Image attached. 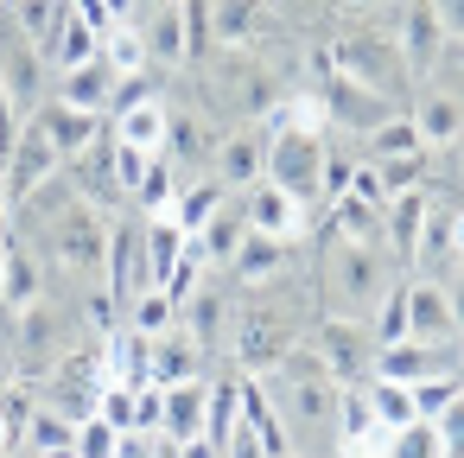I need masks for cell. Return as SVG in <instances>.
<instances>
[{"instance_id": "7bdbcfd3", "label": "cell", "mask_w": 464, "mask_h": 458, "mask_svg": "<svg viewBox=\"0 0 464 458\" xmlns=\"http://www.w3.org/2000/svg\"><path fill=\"white\" fill-rule=\"evenodd\" d=\"M458 395H464V375H458V369L426 375V382H413V414H420V420H432V414H439L445 401H458Z\"/></svg>"}, {"instance_id": "bcb514c9", "label": "cell", "mask_w": 464, "mask_h": 458, "mask_svg": "<svg viewBox=\"0 0 464 458\" xmlns=\"http://www.w3.org/2000/svg\"><path fill=\"white\" fill-rule=\"evenodd\" d=\"M432 426H439V458H464V395L445 401V407L432 414Z\"/></svg>"}, {"instance_id": "9a60e30c", "label": "cell", "mask_w": 464, "mask_h": 458, "mask_svg": "<svg viewBox=\"0 0 464 458\" xmlns=\"http://www.w3.org/2000/svg\"><path fill=\"white\" fill-rule=\"evenodd\" d=\"M33 122H39V134L58 147V160H77V153H90V147L102 141V115L71 109V102H58V96H45V109H39Z\"/></svg>"}, {"instance_id": "ee69618b", "label": "cell", "mask_w": 464, "mask_h": 458, "mask_svg": "<svg viewBox=\"0 0 464 458\" xmlns=\"http://www.w3.org/2000/svg\"><path fill=\"white\" fill-rule=\"evenodd\" d=\"M109 160H115V185H121V198H134L140 179H147V166H153V153H147V147H128V141H109Z\"/></svg>"}, {"instance_id": "277c9868", "label": "cell", "mask_w": 464, "mask_h": 458, "mask_svg": "<svg viewBox=\"0 0 464 458\" xmlns=\"http://www.w3.org/2000/svg\"><path fill=\"white\" fill-rule=\"evenodd\" d=\"M350 77V83H362V90H375V96H388V102H401V90L413 83L407 77V64H401V45L394 39H382V33H350L331 58H324V77ZM407 109V102H401Z\"/></svg>"}, {"instance_id": "db71d44e", "label": "cell", "mask_w": 464, "mask_h": 458, "mask_svg": "<svg viewBox=\"0 0 464 458\" xmlns=\"http://www.w3.org/2000/svg\"><path fill=\"white\" fill-rule=\"evenodd\" d=\"M458 179H464V147H458Z\"/></svg>"}, {"instance_id": "484cf974", "label": "cell", "mask_w": 464, "mask_h": 458, "mask_svg": "<svg viewBox=\"0 0 464 458\" xmlns=\"http://www.w3.org/2000/svg\"><path fill=\"white\" fill-rule=\"evenodd\" d=\"M109 90H115V71H109L102 58H90V64H77V71H58V83H52L58 102L90 109V115H109Z\"/></svg>"}, {"instance_id": "60d3db41", "label": "cell", "mask_w": 464, "mask_h": 458, "mask_svg": "<svg viewBox=\"0 0 464 458\" xmlns=\"http://www.w3.org/2000/svg\"><path fill=\"white\" fill-rule=\"evenodd\" d=\"M121 452H128V433L115 420H102V414L77 420V458H121Z\"/></svg>"}, {"instance_id": "e0dca14e", "label": "cell", "mask_w": 464, "mask_h": 458, "mask_svg": "<svg viewBox=\"0 0 464 458\" xmlns=\"http://www.w3.org/2000/svg\"><path fill=\"white\" fill-rule=\"evenodd\" d=\"M204 401H210V375H191V382L160 388V433H166L172 445L198 439V433H204Z\"/></svg>"}, {"instance_id": "9f6ffc18", "label": "cell", "mask_w": 464, "mask_h": 458, "mask_svg": "<svg viewBox=\"0 0 464 458\" xmlns=\"http://www.w3.org/2000/svg\"><path fill=\"white\" fill-rule=\"evenodd\" d=\"M134 7H160V0H134Z\"/></svg>"}, {"instance_id": "3957f363", "label": "cell", "mask_w": 464, "mask_h": 458, "mask_svg": "<svg viewBox=\"0 0 464 458\" xmlns=\"http://www.w3.org/2000/svg\"><path fill=\"white\" fill-rule=\"evenodd\" d=\"M299 344V325L274 306V299H255V306H236V325H229V356L242 375H267L286 350Z\"/></svg>"}, {"instance_id": "1f68e13d", "label": "cell", "mask_w": 464, "mask_h": 458, "mask_svg": "<svg viewBox=\"0 0 464 458\" xmlns=\"http://www.w3.org/2000/svg\"><path fill=\"white\" fill-rule=\"evenodd\" d=\"M362 147H369L362 160H401V153H432V147L420 141V128H413V115H407V109H394V115H388L382 128H369V134H362Z\"/></svg>"}, {"instance_id": "5b68a950", "label": "cell", "mask_w": 464, "mask_h": 458, "mask_svg": "<svg viewBox=\"0 0 464 458\" xmlns=\"http://www.w3.org/2000/svg\"><path fill=\"white\" fill-rule=\"evenodd\" d=\"M267 179L312 210L318 204V179H324V134H305V128L280 122L274 141H267Z\"/></svg>"}, {"instance_id": "7c38bea8", "label": "cell", "mask_w": 464, "mask_h": 458, "mask_svg": "<svg viewBox=\"0 0 464 458\" xmlns=\"http://www.w3.org/2000/svg\"><path fill=\"white\" fill-rule=\"evenodd\" d=\"M236 198H242L248 229H261V236H286V242H293V236L305 229V217H312V210H305L293 191H280L274 179H255V185H248V191H236Z\"/></svg>"}, {"instance_id": "44dd1931", "label": "cell", "mask_w": 464, "mask_h": 458, "mask_svg": "<svg viewBox=\"0 0 464 458\" xmlns=\"http://www.w3.org/2000/svg\"><path fill=\"white\" fill-rule=\"evenodd\" d=\"M407 115H413L426 147H458L464 141V96H451V90H426Z\"/></svg>"}, {"instance_id": "4fadbf2b", "label": "cell", "mask_w": 464, "mask_h": 458, "mask_svg": "<svg viewBox=\"0 0 464 458\" xmlns=\"http://www.w3.org/2000/svg\"><path fill=\"white\" fill-rule=\"evenodd\" d=\"M394 45H401V64H407L413 83H426V77L439 71V52H445L451 39H445L439 20H432V0H407V20H401Z\"/></svg>"}, {"instance_id": "e575fe53", "label": "cell", "mask_w": 464, "mask_h": 458, "mask_svg": "<svg viewBox=\"0 0 464 458\" xmlns=\"http://www.w3.org/2000/svg\"><path fill=\"white\" fill-rule=\"evenodd\" d=\"M102 64H109L115 77H140V71H153V58H147V39H140V26L115 20V26L102 33Z\"/></svg>"}, {"instance_id": "30bf717a", "label": "cell", "mask_w": 464, "mask_h": 458, "mask_svg": "<svg viewBox=\"0 0 464 458\" xmlns=\"http://www.w3.org/2000/svg\"><path fill=\"white\" fill-rule=\"evenodd\" d=\"M267 141H274V128H261V122L223 134L217 141V160H210V179L223 191H248L255 179H267Z\"/></svg>"}, {"instance_id": "f5cc1de1", "label": "cell", "mask_w": 464, "mask_h": 458, "mask_svg": "<svg viewBox=\"0 0 464 458\" xmlns=\"http://www.w3.org/2000/svg\"><path fill=\"white\" fill-rule=\"evenodd\" d=\"M451 248H458V268H464V242H451Z\"/></svg>"}, {"instance_id": "f1b7e54d", "label": "cell", "mask_w": 464, "mask_h": 458, "mask_svg": "<svg viewBox=\"0 0 464 458\" xmlns=\"http://www.w3.org/2000/svg\"><path fill=\"white\" fill-rule=\"evenodd\" d=\"M166 134H172V115H166V102H160V96H147V102H134V109H121V115H115V141H128V147L160 153V147H166Z\"/></svg>"}, {"instance_id": "8d00e7d4", "label": "cell", "mask_w": 464, "mask_h": 458, "mask_svg": "<svg viewBox=\"0 0 464 458\" xmlns=\"http://www.w3.org/2000/svg\"><path fill=\"white\" fill-rule=\"evenodd\" d=\"M128 325L147 331V337H166V331L179 325V299H172L166 287H140V293L128 299Z\"/></svg>"}, {"instance_id": "603a6c76", "label": "cell", "mask_w": 464, "mask_h": 458, "mask_svg": "<svg viewBox=\"0 0 464 458\" xmlns=\"http://www.w3.org/2000/svg\"><path fill=\"white\" fill-rule=\"evenodd\" d=\"M229 268H236V280L261 287V280H274V274L293 268V242H286V236H261V229H248L242 248L229 255Z\"/></svg>"}, {"instance_id": "ba28073f", "label": "cell", "mask_w": 464, "mask_h": 458, "mask_svg": "<svg viewBox=\"0 0 464 458\" xmlns=\"http://www.w3.org/2000/svg\"><path fill=\"white\" fill-rule=\"evenodd\" d=\"M426 223H432V191H401V198H388V210H382V248L394 255V268L401 274H413L420 268V242H426Z\"/></svg>"}, {"instance_id": "4316f807", "label": "cell", "mask_w": 464, "mask_h": 458, "mask_svg": "<svg viewBox=\"0 0 464 458\" xmlns=\"http://www.w3.org/2000/svg\"><path fill=\"white\" fill-rule=\"evenodd\" d=\"M14 325H20V356H26V363H45V356L64 344V318H58V306H52V299L20 306V312H14ZM52 363H58V356H52Z\"/></svg>"}, {"instance_id": "6f0895ef", "label": "cell", "mask_w": 464, "mask_h": 458, "mask_svg": "<svg viewBox=\"0 0 464 458\" xmlns=\"http://www.w3.org/2000/svg\"><path fill=\"white\" fill-rule=\"evenodd\" d=\"M7 7H14V0H7Z\"/></svg>"}, {"instance_id": "d4e9b609", "label": "cell", "mask_w": 464, "mask_h": 458, "mask_svg": "<svg viewBox=\"0 0 464 458\" xmlns=\"http://www.w3.org/2000/svg\"><path fill=\"white\" fill-rule=\"evenodd\" d=\"M204 350H198V337L191 331H166V337H153V356H147V382H160V388H172V382H191V375H204V363H198Z\"/></svg>"}, {"instance_id": "ab89813d", "label": "cell", "mask_w": 464, "mask_h": 458, "mask_svg": "<svg viewBox=\"0 0 464 458\" xmlns=\"http://www.w3.org/2000/svg\"><path fill=\"white\" fill-rule=\"evenodd\" d=\"M26 420H33V395L14 382L7 395H0V458H7V452H26Z\"/></svg>"}, {"instance_id": "4dcf8cb0", "label": "cell", "mask_w": 464, "mask_h": 458, "mask_svg": "<svg viewBox=\"0 0 464 458\" xmlns=\"http://www.w3.org/2000/svg\"><path fill=\"white\" fill-rule=\"evenodd\" d=\"M223 198H229V191H223V185H217V179H185V185H179V198H172V210H166V217H172V223H179V229H185V236H191V229H204V223H210V217H217V210H223Z\"/></svg>"}, {"instance_id": "11a10c76", "label": "cell", "mask_w": 464, "mask_h": 458, "mask_svg": "<svg viewBox=\"0 0 464 458\" xmlns=\"http://www.w3.org/2000/svg\"><path fill=\"white\" fill-rule=\"evenodd\" d=\"M458 369H464V337H458Z\"/></svg>"}, {"instance_id": "f6af8a7d", "label": "cell", "mask_w": 464, "mask_h": 458, "mask_svg": "<svg viewBox=\"0 0 464 458\" xmlns=\"http://www.w3.org/2000/svg\"><path fill=\"white\" fill-rule=\"evenodd\" d=\"M369 331H375V344H394V337H407V293H401V280H394V293L369 312Z\"/></svg>"}, {"instance_id": "f35d334b", "label": "cell", "mask_w": 464, "mask_h": 458, "mask_svg": "<svg viewBox=\"0 0 464 458\" xmlns=\"http://www.w3.org/2000/svg\"><path fill=\"white\" fill-rule=\"evenodd\" d=\"M179 166L166 160V153H153V166H147V179H140V191H134V204H147V217H166L172 210V198H179Z\"/></svg>"}, {"instance_id": "5bb4252c", "label": "cell", "mask_w": 464, "mask_h": 458, "mask_svg": "<svg viewBox=\"0 0 464 458\" xmlns=\"http://www.w3.org/2000/svg\"><path fill=\"white\" fill-rule=\"evenodd\" d=\"M401 293H407V337H420V344H445V337H458V325H451V299H445L439 280L407 274Z\"/></svg>"}, {"instance_id": "8992f818", "label": "cell", "mask_w": 464, "mask_h": 458, "mask_svg": "<svg viewBox=\"0 0 464 458\" xmlns=\"http://www.w3.org/2000/svg\"><path fill=\"white\" fill-rule=\"evenodd\" d=\"M312 350H318V363L350 388V382H369L375 375V331L362 325V318H343V312H324L318 325H312Z\"/></svg>"}, {"instance_id": "d590c367", "label": "cell", "mask_w": 464, "mask_h": 458, "mask_svg": "<svg viewBox=\"0 0 464 458\" xmlns=\"http://www.w3.org/2000/svg\"><path fill=\"white\" fill-rule=\"evenodd\" d=\"M236 426H242V375H223L210 382V401H204V439L223 445Z\"/></svg>"}, {"instance_id": "cb8c5ba5", "label": "cell", "mask_w": 464, "mask_h": 458, "mask_svg": "<svg viewBox=\"0 0 464 458\" xmlns=\"http://www.w3.org/2000/svg\"><path fill=\"white\" fill-rule=\"evenodd\" d=\"M147 356H153V337L147 331H102V382H128L140 388L147 382Z\"/></svg>"}, {"instance_id": "816d5d0a", "label": "cell", "mask_w": 464, "mask_h": 458, "mask_svg": "<svg viewBox=\"0 0 464 458\" xmlns=\"http://www.w3.org/2000/svg\"><path fill=\"white\" fill-rule=\"evenodd\" d=\"M179 458H223V445H210V439L198 433V439H185V445H179Z\"/></svg>"}, {"instance_id": "74e56055", "label": "cell", "mask_w": 464, "mask_h": 458, "mask_svg": "<svg viewBox=\"0 0 464 458\" xmlns=\"http://www.w3.org/2000/svg\"><path fill=\"white\" fill-rule=\"evenodd\" d=\"M362 395H369V407H375V420L394 433V426H407V420H420L413 414V388L407 382H388V375H369L362 382Z\"/></svg>"}, {"instance_id": "2e32d148", "label": "cell", "mask_w": 464, "mask_h": 458, "mask_svg": "<svg viewBox=\"0 0 464 458\" xmlns=\"http://www.w3.org/2000/svg\"><path fill=\"white\" fill-rule=\"evenodd\" d=\"M140 229L147 223H109V236H102V287L121 306L140 293Z\"/></svg>"}, {"instance_id": "f546056e", "label": "cell", "mask_w": 464, "mask_h": 458, "mask_svg": "<svg viewBox=\"0 0 464 458\" xmlns=\"http://www.w3.org/2000/svg\"><path fill=\"white\" fill-rule=\"evenodd\" d=\"M64 20H71V0H14V26H20L45 58H52V45H58Z\"/></svg>"}, {"instance_id": "d6a6232c", "label": "cell", "mask_w": 464, "mask_h": 458, "mask_svg": "<svg viewBox=\"0 0 464 458\" xmlns=\"http://www.w3.org/2000/svg\"><path fill=\"white\" fill-rule=\"evenodd\" d=\"M324 236H343V242H382V204H362V198H331V223Z\"/></svg>"}, {"instance_id": "7dc6e473", "label": "cell", "mask_w": 464, "mask_h": 458, "mask_svg": "<svg viewBox=\"0 0 464 458\" xmlns=\"http://www.w3.org/2000/svg\"><path fill=\"white\" fill-rule=\"evenodd\" d=\"M20 109H14V96H7V83H0V166H7V153H14V141H20Z\"/></svg>"}, {"instance_id": "681fc988", "label": "cell", "mask_w": 464, "mask_h": 458, "mask_svg": "<svg viewBox=\"0 0 464 458\" xmlns=\"http://www.w3.org/2000/svg\"><path fill=\"white\" fill-rule=\"evenodd\" d=\"M223 458H274V452H267V445H261L248 426H236V433L223 439Z\"/></svg>"}, {"instance_id": "836d02e7", "label": "cell", "mask_w": 464, "mask_h": 458, "mask_svg": "<svg viewBox=\"0 0 464 458\" xmlns=\"http://www.w3.org/2000/svg\"><path fill=\"white\" fill-rule=\"evenodd\" d=\"M52 452H77V420L58 407H33L26 420V458H52Z\"/></svg>"}, {"instance_id": "8fae6325", "label": "cell", "mask_w": 464, "mask_h": 458, "mask_svg": "<svg viewBox=\"0 0 464 458\" xmlns=\"http://www.w3.org/2000/svg\"><path fill=\"white\" fill-rule=\"evenodd\" d=\"M318 96H324V122H337V128H350L356 141H362L369 128H382V122H388V115L401 109V102H388V96H375V90H362V83H350V77H337V71L324 77V90H318Z\"/></svg>"}, {"instance_id": "f907efd6", "label": "cell", "mask_w": 464, "mask_h": 458, "mask_svg": "<svg viewBox=\"0 0 464 458\" xmlns=\"http://www.w3.org/2000/svg\"><path fill=\"white\" fill-rule=\"evenodd\" d=\"M445 299H451V325H458V337H464V268H458V280L445 287Z\"/></svg>"}, {"instance_id": "7a4b0ae2", "label": "cell", "mask_w": 464, "mask_h": 458, "mask_svg": "<svg viewBox=\"0 0 464 458\" xmlns=\"http://www.w3.org/2000/svg\"><path fill=\"white\" fill-rule=\"evenodd\" d=\"M394 280H407V274L394 268V255H388L382 242L324 236V261H318L312 293H318L324 312H343V318H362V325H369V312L394 293Z\"/></svg>"}, {"instance_id": "ffe728a7", "label": "cell", "mask_w": 464, "mask_h": 458, "mask_svg": "<svg viewBox=\"0 0 464 458\" xmlns=\"http://www.w3.org/2000/svg\"><path fill=\"white\" fill-rule=\"evenodd\" d=\"M33 299H45V268L33 261L26 242H0V306L20 312Z\"/></svg>"}, {"instance_id": "d6986e66", "label": "cell", "mask_w": 464, "mask_h": 458, "mask_svg": "<svg viewBox=\"0 0 464 458\" xmlns=\"http://www.w3.org/2000/svg\"><path fill=\"white\" fill-rule=\"evenodd\" d=\"M179 325L198 337V350H210V344H229L236 306H229V293H217V287H191V299L179 306Z\"/></svg>"}, {"instance_id": "52a82bcc", "label": "cell", "mask_w": 464, "mask_h": 458, "mask_svg": "<svg viewBox=\"0 0 464 458\" xmlns=\"http://www.w3.org/2000/svg\"><path fill=\"white\" fill-rule=\"evenodd\" d=\"M0 83H7L20 122H33V115L45 109V96H52V64H45V52H39L14 20H0Z\"/></svg>"}, {"instance_id": "c3c4849f", "label": "cell", "mask_w": 464, "mask_h": 458, "mask_svg": "<svg viewBox=\"0 0 464 458\" xmlns=\"http://www.w3.org/2000/svg\"><path fill=\"white\" fill-rule=\"evenodd\" d=\"M432 20L451 45H464V0H432Z\"/></svg>"}, {"instance_id": "680465c9", "label": "cell", "mask_w": 464, "mask_h": 458, "mask_svg": "<svg viewBox=\"0 0 464 458\" xmlns=\"http://www.w3.org/2000/svg\"><path fill=\"white\" fill-rule=\"evenodd\" d=\"M293 458H299V452H293Z\"/></svg>"}, {"instance_id": "ac0fdd59", "label": "cell", "mask_w": 464, "mask_h": 458, "mask_svg": "<svg viewBox=\"0 0 464 458\" xmlns=\"http://www.w3.org/2000/svg\"><path fill=\"white\" fill-rule=\"evenodd\" d=\"M185 261V229L172 217H147L140 229V287H166Z\"/></svg>"}, {"instance_id": "6da1fadb", "label": "cell", "mask_w": 464, "mask_h": 458, "mask_svg": "<svg viewBox=\"0 0 464 458\" xmlns=\"http://www.w3.org/2000/svg\"><path fill=\"white\" fill-rule=\"evenodd\" d=\"M261 388H267V401L280 407V420H286V433H293V452L318 445V458H331V445H337V395H343V382L318 363V350H312V344H293V350L261 375Z\"/></svg>"}, {"instance_id": "7402d4cb", "label": "cell", "mask_w": 464, "mask_h": 458, "mask_svg": "<svg viewBox=\"0 0 464 458\" xmlns=\"http://www.w3.org/2000/svg\"><path fill=\"white\" fill-rule=\"evenodd\" d=\"M255 33H267V0H210V45L242 52Z\"/></svg>"}, {"instance_id": "83f0119b", "label": "cell", "mask_w": 464, "mask_h": 458, "mask_svg": "<svg viewBox=\"0 0 464 458\" xmlns=\"http://www.w3.org/2000/svg\"><path fill=\"white\" fill-rule=\"evenodd\" d=\"M140 39H147V58L153 64H191L185 58V0H160L153 20L140 26Z\"/></svg>"}, {"instance_id": "b9f144b4", "label": "cell", "mask_w": 464, "mask_h": 458, "mask_svg": "<svg viewBox=\"0 0 464 458\" xmlns=\"http://www.w3.org/2000/svg\"><path fill=\"white\" fill-rule=\"evenodd\" d=\"M388 458H439V426L432 420H407L388 433Z\"/></svg>"}, {"instance_id": "9c48e42d", "label": "cell", "mask_w": 464, "mask_h": 458, "mask_svg": "<svg viewBox=\"0 0 464 458\" xmlns=\"http://www.w3.org/2000/svg\"><path fill=\"white\" fill-rule=\"evenodd\" d=\"M64 172V160H58V147L39 134V122H26L20 128V141H14V153H7V166H0V179H7V204H26L39 185H52Z\"/></svg>"}]
</instances>
